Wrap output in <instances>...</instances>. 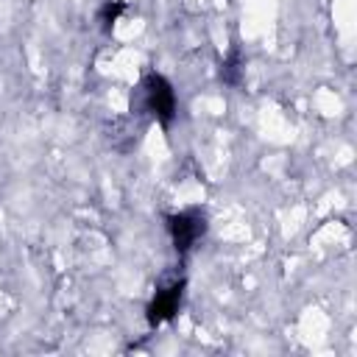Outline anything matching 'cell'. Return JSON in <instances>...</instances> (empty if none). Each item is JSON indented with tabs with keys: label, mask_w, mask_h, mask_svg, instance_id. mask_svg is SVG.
I'll return each instance as SVG.
<instances>
[{
	"label": "cell",
	"mask_w": 357,
	"mask_h": 357,
	"mask_svg": "<svg viewBox=\"0 0 357 357\" xmlns=\"http://www.w3.org/2000/svg\"><path fill=\"white\" fill-rule=\"evenodd\" d=\"M131 112L142 114L148 112L159 126H170L176 120V92L173 84L159 75V73H148L142 78V84L137 86V92L131 95Z\"/></svg>",
	"instance_id": "obj_1"
},
{
	"label": "cell",
	"mask_w": 357,
	"mask_h": 357,
	"mask_svg": "<svg viewBox=\"0 0 357 357\" xmlns=\"http://www.w3.org/2000/svg\"><path fill=\"white\" fill-rule=\"evenodd\" d=\"M167 231H170L173 248L184 257L206 234V212L201 206H190V209H181L176 215H167Z\"/></svg>",
	"instance_id": "obj_2"
},
{
	"label": "cell",
	"mask_w": 357,
	"mask_h": 357,
	"mask_svg": "<svg viewBox=\"0 0 357 357\" xmlns=\"http://www.w3.org/2000/svg\"><path fill=\"white\" fill-rule=\"evenodd\" d=\"M123 11H126V3H123V0H109V3H103L100 11H98V22L103 25V31H109V28L120 20Z\"/></svg>",
	"instance_id": "obj_5"
},
{
	"label": "cell",
	"mask_w": 357,
	"mask_h": 357,
	"mask_svg": "<svg viewBox=\"0 0 357 357\" xmlns=\"http://www.w3.org/2000/svg\"><path fill=\"white\" fill-rule=\"evenodd\" d=\"M243 53H240V47L234 45L231 50H229V56L220 61V81L223 84H229V86H237L240 81H243Z\"/></svg>",
	"instance_id": "obj_4"
},
{
	"label": "cell",
	"mask_w": 357,
	"mask_h": 357,
	"mask_svg": "<svg viewBox=\"0 0 357 357\" xmlns=\"http://www.w3.org/2000/svg\"><path fill=\"white\" fill-rule=\"evenodd\" d=\"M184 284H187L184 276H176V279L162 282L156 287V293H153V298L148 301V310H145V318H148L151 326H162L178 312L181 298H184Z\"/></svg>",
	"instance_id": "obj_3"
}]
</instances>
